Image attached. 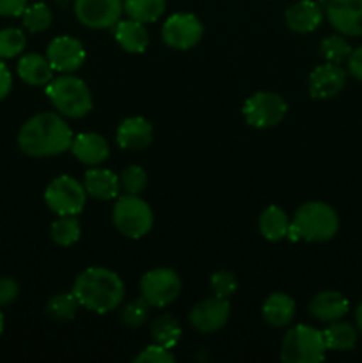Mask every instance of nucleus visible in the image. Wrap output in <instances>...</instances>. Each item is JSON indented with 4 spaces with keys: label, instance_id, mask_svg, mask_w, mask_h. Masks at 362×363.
Masks as SVG:
<instances>
[{
    "label": "nucleus",
    "instance_id": "obj_16",
    "mask_svg": "<svg viewBox=\"0 0 362 363\" xmlns=\"http://www.w3.org/2000/svg\"><path fill=\"white\" fill-rule=\"evenodd\" d=\"M284 20L290 30L297 34H309L322 25L323 9L314 0H298L297 4L287 7Z\"/></svg>",
    "mask_w": 362,
    "mask_h": 363
},
{
    "label": "nucleus",
    "instance_id": "obj_9",
    "mask_svg": "<svg viewBox=\"0 0 362 363\" xmlns=\"http://www.w3.org/2000/svg\"><path fill=\"white\" fill-rule=\"evenodd\" d=\"M142 298L151 307H167L181 294V279L174 269L155 268L141 279Z\"/></svg>",
    "mask_w": 362,
    "mask_h": 363
},
{
    "label": "nucleus",
    "instance_id": "obj_21",
    "mask_svg": "<svg viewBox=\"0 0 362 363\" xmlns=\"http://www.w3.org/2000/svg\"><path fill=\"white\" fill-rule=\"evenodd\" d=\"M84 188L87 195L98 201H110V199H116L121 191L119 176L110 172L109 169L92 167L85 172Z\"/></svg>",
    "mask_w": 362,
    "mask_h": 363
},
{
    "label": "nucleus",
    "instance_id": "obj_39",
    "mask_svg": "<svg viewBox=\"0 0 362 363\" xmlns=\"http://www.w3.org/2000/svg\"><path fill=\"white\" fill-rule=\"evenodd\" d=\"M348 71L351 77L362 82V45L351 52L350 59H348Z\"/></svg>",
    "mask_w": 362,
    "mask_h": 363
},
{
    "label": "nucleus",
    "instance_id": "obj_22",
    "mask_svg": "<svg viewBox=\"0 0 362 363\" xmlns=\"http://www.w3.org/2000/svg\"><path fill=\"white\" fill-rule=\"evenodd\" d=\"M18 77L28 85L45 87L53 80V67L46 57L39 53H25L18 60Z\"/></svg>",
    "mask_w": 362,
    "mask_h": 363
},
{
    "label": "nucleus",
    "instance_id": "obj_28",
    "mask_svg": "<svg viewBox=\"0 0 362 363\" xmlns=\"http://www.w3.org/2000/svg\"><path fill=\"white\" fill-rule=\"evenodd\" d=\"M78 307H80V301L77 300L73 291L71 293H57L46 303V314L60 323L73 321L78 314Z\"/></svg>",
    "mask_w": 362,
    "mask_h": 363
},
{
    "label": "nucleus",
    "instance_id": "obj_14",
    "mask_svg": "<svg viewBox=\"0 0 362 363\" xmlns=\"http://www.w3.org/2000/svg\"><path fill=\"white\" fill-rule=\"evenodd\" d=\"M325 14L339 34L348 38L362 35V0H329Z\"/></svg>",
    "mask_w": 362,
    "mask_h": 363
},
{
    "label": "nucleus",
    "instance_id": "obj_38",
    "mask_svg": "<svg viewBox=\"0 0 362 363\" xmlns=\"http://www.w3.org/2000/svg\"><path fill=\"white\" fill-rule=\"evenodd\" d=\"M28 0H0V16L16 18L21 16Z\"/></svg>",
    "mask_w": 362,
    "mask_h": 363
},
{
    "label": "nucleus",
    "instance_id": "obj_30",
    "mask_svg": "<svg viewBox=\"0 0 362 363\" xmlns=\"http://www.w3.org/2000/svg\"><path fill=\"white\" fill-rule=\"evenodd\" d=\"M21 20H23V27L28 32L39 34V32H45L52 25L53 14L52 9L45 2H35L32 6L25 7L23 14H21Z\"/></svg>",
    "mask_w": 362,
    "mask_h": 363
},
{
    "label": "nucleus",
    "instance_id": "obj_32",
    "mask_svg": "<svg viewBox=\"0 0 362 363\" xmlns=\"http://www.w3.org/2000/svg\"><path fill=\"white\" fill-rule=\"evenodd\" d=\"M27 46V38L23 30L14 27H7L0 30V60L14 59L21 55Z\"/></svg>",
    "mask_w": 362,
    "mask_h": 363
},
{
    "label": "nucleus",
    "instance_id": "obj_31",
    "mask_svg": "<svg viewBox=\"0 0 362 363\" xmlns=\"http://www.w3.org/2000/svg\"><path fill=\"white\" fill-rule=\"evenodd\" d=\"M351 52H353V48H351L350 43L343 38V34L329 35V38L323 39L322 45H319V53H322V57L327 62L332 64L348 62Z\"/></svg>",
    "mask_w": 362,
    "mask_h": 363
},
{
    "label": "nucleus",
    "instance_id": "obj_33",
    "mask_svg": "<svg viewBox=\"0 0 362 363\" xmlns=\"http://www.w3.org/2000/svg\"><path fill=\"white\" fill-rule=\"evenodd\" d=\"M149 312H151V305L144 298H138V300L124 305L123 311H121V321L128 328H138L148 321Z\"/></svg>",
    "mask_w": 362,
    "mask_h": 363
},
{
    "label": "nucleus",
    "instance_id": "obj_2",
    "mask_svg": "<svg viewBox=\"0 0 362 363\" xmlns=\"http://www.w3.org/2000/svg\"><path fill=\"white\" fill-rule=\"evenodd\" d=\"M73 294L80 307L96 314H106L119 307L124 300V284L116 272L106 268H87L77 277Z\"/></svg>",
    "mask_w": 362,
    "mask_h": 363
},
{
    "label": "nucleus",
    "instance_id": "obj_20",
    "mask_svg": "<svg viewBox=\"0 0 362 363\" xmlns=\"http://www.w3.org/2000/svg\"><path fill=\"white\" fill-rule=\"evenodd\" d=\"M114 38L117 45L128 53H144L149 46V32L137 20H119L114 25Z\"/></svg>",
    "mask_w": 362,
    "mask_h": 363
},
{
    "label": "nucleus",
    "instance_id": "obj_24",
    "mask_svg": "<svg viewBox=\"0 0 362 363\" xmlns=\"http://www.w3.org/2000/svg\"><path fill=\"white\" fill-rule=\"evenodd\" d=\"M290 225L291 220L287 218V215L284 213V209H280L279 206H268L266 209H263V213L259 215V230H261V236L265 240L273 241H283L284 238H287L290 234Z\"/></svg>",
    "mask_w": 362,
    "mask_h": 363
},
{
    "label": "nucleus",
    "instance_id": "obj_29",
    "mask_svg": "<svg viewBox=\"0 0 362 363\" xmlns=\"http://www.w3.org/2000/svg\"><path fill=\"white\" fill-rule=\"evenodd\" d=\"M80 222L77 220V216H60L50 227L53 243L59 245V247H71V245H75L80 240Z\"/></svg>",
    "mask_w": 362,
    "mask_h": 363
},
{
    "label": "nucleus",
    "instance_id": "obj_27",
    "mask_svg": "<svg viewBox=\"0 0 362 363\" xmlns=\"http://www.w3.org/2000/svg\"><path fill=\"white\" fill-rule=\"evenodd\" d=\"M151 337L155 344L163 347H174L181 339V326L177 319L170 314H163L153 321Z\"/></svg>",
    "mask_w": 362,
    "mask_h": 363
},
{
    "label": "nucleus",
    "instance_id": "obj_36",
    "mask_svg": "<svg viewBox=\"0 0 362 363\" xmlns=\"http://www.w3.org/2000/svg\"><path fill=\"white\" fill-rule=\"evenodd\" d=\"M176 358L170 353L169 347H163L160 344H153V346H148L141 354L135 357V362H146V363H172Z\"/></svg>",
    "mask_w": 362,
    "mask_h": 363
},
{
    "label": "nucleus",
    "instance_id": "obj_17",
    "mask_svg": "<svg viewBox=\"0 0 362 363\" xmlns=\"http://www.w3.org/2000/svg\"><path fill=\"white\" fill-rule=\"evenodd\" d=\"M153 140V126L144 117H128L117 126L116 142L121 149L141 151Z\"/></svg>",
    "mask_w": 362,
    "mask_h": 363
},
{
    "label": "nucleus",
    "instance_id": "obj_13",
    "mask_svg": "<svg viewBox=\"0 0 362 363\" xmlns=\"http://www.w3.org/2000/svg\"><path fill=\"white\" fill-rule=\"evenodd\" d=\"M231 315L229 300L224 298H208L202 300L192 308L190 325L201 333H213L222 330L227 325Z\"/></svg>",
    "mask_w": 362,
    "mask_h": 363
},
{
    "label": "nucleus",
    "instance_id": "obj_42",
    "mask_svg": "<svg viewBox=\"0 0 362 363\" xmlns=\"http://www.w3.org/2000/svg\"><path fill=\"white\" fill-rule=\"evenodd\" d=\"M2 332H4V314L0 312V335H2Z\"/></svg>",
    "mask_w": 362,
    "mask_h": 363
},
{
    "label": "nucleus",
    "instance_id": "obj_43",
    "mask_svg": "<svg viewBox=\"0 0 362 363\" xmlns=\"http://www.w3.org/2000/svg\"><path fill=\"white\" fill-rule=\"evenodd\" d=\"M57 2H60V4H64V2H67V0H57Z\"/></svg>",
    "mask_w": 362,
    "mask_h": 363
},
{
    "label": "nucleus",
    "instance_id": "obj_15",
    "mask_svg": "<svg viewBox=\"0 0 362 363\" xmlns=\"http://www.w3.org/2000/svg\"><path fill=\"white\" fill-rule=\"evenodd\" d=\"M346 85V71L341 64L325 62L314 67L309 77V92L314 99L336 98Z\"/></svg>",
    "mask_w": 362,
    "mask_h": 363
},
{
    "label": "nucleus",
    "instance_id": "obj_10",
    "mask_svg": "<svg viewBox=\"0 0 362 363\" xmlns=\"http://www.w3.org/2000/svg\"><path fill=\"white\" fill-rule=\"evenodd\" d=\"M204 34L201 20L190 13H176L167 18L162 27V38L167 46L174 50H190L197 45Z\"/></svg>",
    "mask_w": 362,
    "mask_h": 363
},
{
    "label": "nucleus",
    "instance_id": "obj_12",
    "mask_svg": "<svg viewBox=\"0 0 362 363\" xmlns=\"http://www.w3.org/2000/svg\"><path fill=\"white\" fill-rule=\"evenodd\" d=\"M46 59L53 71L60 73H73L80 69L82 64L85 62V48L78 39L71 35H59L52 39L46 48Z\"/></svg>",
    "mask_w": 362,
    "mask_h": 363
},
{
    "label": "nucleus",
    "instance_id": "obj_26",
    "mask_svg": "<svg viewBox=\"0 0 362 363\" xmlns=\"http://www.w3.org/2000/svg\"><path fill=\"white\" fill-rule=\"evenodd\" d=\"M128 18L141 23H153L160 20L167 9V0H123Z\"/></svg>",
    "mask_w": 362,
    "mask_h": 363
},
{
    "label": "nucleus",
    "instance_id": "obj_23",
    "mask_svg": "<svg viewBox=\"0 0 362 363\" xmlns=\"http://www.w3.org/2000/svg\"><path fill=\"white\" fill-rule=\"evenodd\" d=\"M297 312V303L286 293H273L263 303V319L273 328H284L290 325Z\"/></svg>",
    "mask_w": 362,
    "mask_h": 363
},
{
    "label": "nucleus",
    "instance_id": "obj_19",
    "mask_svg": "<svg viewBox=\"0 0 362 363\" xmlns=\"http://www.w3.org/2000/svg\"><path fill=\"white\" fill-rule=\"evenodd\" d=\"M348 300L337 291H322L309 303V312L312 318L323 323H334L348 314Z\"/></svg>",
    "mask_w": 362,
    "mask_h": 363
},
{
    "label": "nucleus",
    "instance_id": "obj_7",
    "mask_svg": "<svg viewBox=\"0 0 362 363\" xmlns=\"http://www.w3.org/2000/svg\"><path fill=\"white\" fill-rule=\"evenodd\" d=\"M87 199L84 184L71 176H59L46 186L45 202L55 215L77 216Z\"/></svg>",
    "mask_w": 362,
    "mask_h": 363
},
{
    "label": "nucleus",
    "instance_id": "obj_5",
    "mask_svg": "<svg viewBox=\"0 0 362 363\" xmlns=\"http://www.w3.org/2000/svg\"><path fill=\"white\" fill-rule=\"evenodd\" d=\"M323 332L307 325H297L284 335L280 358L286 363H318L325 358Z\"/></svg>",
    "mask_w": 362,
    "mask_h": 363
},
{
    "label": "nucleus",
    "instance_id": "obj_40",
    "mask_svg": "<svg viewBox=\"0 0 362 363\" xmlns=\"http://www.w3.org/2000/svg\"><path fill=\"white\" fill-rule=\"evenodd\" d=\"M11 89H13V74H11L9 67L0 60V101L9 96Z\"/></svg>",
    "mask_w": 362,
    "mask_h": 363
},
{
    "label": "nucleus",
    "instance_id": "obj_8",
    "mask_svg": "<svg viewBox=\"0 0 362 363\" xmlns=\"http://www.w3.org/2000/svg\"><path fill=\"white\" fill-rule=\"evenodd\" d=\"M243 117L247 124L266 130L277 126L287 113V103L275 92H256L243 103Z\"/></svg>",
    "mask_w": 362,
    "mask_h": 363
},
{
    "label": "nucleus",
    "instance_id": "obj_3",
    "mask_svg": "<svg viewBox=\"0 0 362 363\" xmlns=\"http://www.w3.org/2000/svg\"><path fill=\"white\" fill-rule=\"evenodd\" d=\"M339 230V216L329 204L319 201L305 202L295 213L291 220L290 238L291 241H312L323 243L332 240Z\"/></svg>",
    "mask_w": 362,
    "mask_h": 363
},
{
    "label": "nucleus",
    "instance_id": "obj_25",
    "mask_svg": "<svg viewBox=\"0 0 362 363\" xmlns=\"http://www.w3.org/2000/svg\"><path fill=\"white\" fill-rule=\"evenodd\" d=\"M323 339H325L327 350L350 351L357 344L358 332L350 323H344L339 319V321L329 323L327 330L323 332Z\"/></svg>",
    "mask_w": 362,
    "mask_h": 363
},
{
    "label": "nucleus",
    "instance_id": "obj_1",
    "mask_svg": "<svg viewBox=\"0 0 362 363\" xmlns=\"http://www.w3.org/2000/svg\"><path fill=\"white\" fill-rule=\"evenodd\" d=\"M73 131L66 121L52 112L31 117L18 133L21 151L34 158H48L66 152L73 142Z\"/></svg>",
    "mask_w": 362,
    "mask_h": 363
},
{
    "label": "nucleus",
    "instance_id": "obj_18",
    "mask_svg": "<svg viewBox=\"0 0 362 363\" xmlns=\"http://www.w3.org/2000/svg\"><path fill=\"white\" fill-rule=\"evenodd\" d=\"M70 151L73 152L75 158L84 165L98 167L110 156L109 142L98 133H80L75 135L71 142Z\"/></svg>",
    "mask_w": 362,
    "mask_h": 363
},
{
    "label": "nucleus",
    "instance_id": "obj_6",
    "mask_svg": "<svg viewBox=\"0 0 362 363\" xmlns=\"http://www.w3.org/2000/svg\"><path fill=\"white\" fill-rule=\"evenodd\" d=\"M112 222L123 236L141 240L151 230L155 216L153 209L138 195H123L112 209Z\"/></svg>",
    "mask_w": 362,
    "mask_h": 363
},
{
    "label": "nucleus",
    "instance_id": "obj_41",
    "mask_svg": "<svg viewBox=\"0 0 362 363\" xmlns=\"http://www.w3.org/2000/svg\"><path fill=\"white\" fill-rule=\"evenodd\" d=\"M355 319H357L358 332L362 333V301H361V305H358V307H357V312H355Z\"/></svg>",
    "mask_w": 362,
    "mask_h": 363
},
{
    "label": "nucleus",
    "instance_id": "obj_11",
    "mask_svg": "<svg viewBox=\"0 0 362 363\" xmlns=\"http://www.w3.org/2000/svg\"><path fill=\"white\" fill-rule=\"evenodd\" d=\"M124 13L123 0H75L78 21L89 28H112Z\"/></svg>",
    "mask_w": 362,
    "mask_h": 363
},
{
    "label": "nucleus",
    "instance_id": "obj_34",
    "mask_svg": "<svg viewBox=\"0 0 362 363\" xmlns=\"http://www.w3.org/2000/svg\"><path fill=\"white\" fill-rule=\"evenodd\" d=\"M119 184L121 190L126 195H138L148 186V174H146V170L142 167L130 165L128 169H124L121 172Z\"/></svg>",
    "mask_w": 362,
    "mask_h": 363
},
{
    "label": "nucleus",
    "instance_id": "obj_4",
    "mask_svg": "<svg viewBox=\"0 0 362 363\" xmlns=\"http://www.w3.org/2000/svg\"><path fill=\"white\" fill-rule=\"evenodd\" d=\"M46 96L57 112L70 119H80L92 108V96L87 84L73 74H64L46 85Z\"/></svg>",
    "mask_w": 362,
    "mask_h": 363
},
{
    "label": "nucleus",
    "instance_id": "obj_37",
    "mask_svg": "<svg viewBox=\"0 0 362 363\" xmlns=\"http://www.w3.org/2000/svg\"><path fill=\"white\" fill-rule=\"evenodd\" d=\"M18 294H20V286H18L16 280L11 279V277L0 279V308L13 303Z\"/></svg>",
    "mask_w": 362,
    "mask_h": 363
},
{
    "label": "nucleus",
    "instance_id": "obj_35",
    "mask_svg": "<svg viewBox=\"0 0 362 363\" xmlns=\"http://www.w3.org/2000/svg\"><path fill=\"white\" fill-rule=\"evenodd\" d=\"M209 286L215 296L224 298V300H229L238 289V279L233 272H227V269H220L215 272L209 279Z\"/></svg>",
    "mask_w": 362,
    "mask_h": 363
}]
</instances>
